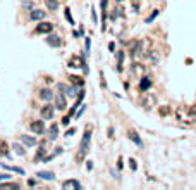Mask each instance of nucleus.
Returning a JSON list of instances; mask_svg holds the SVG:
<instances>
[{
	"label": "nucleus",
	"mask_w": 196,
	"mask_h": 190,
	"mask_svg": "<svg viewBox=\"0 0 196 190\" xmlns=\"http://www.w3.org/2000/svg\"><path fill=\"white\" fill-rule=\"evenodd\" d=\"M45 150H47V149H40L38 152H36V157H35V161H40V159H43V156H45Z\"/></svg>",
	"instance_id": "obj_31"
},
{
	"label": "nucleus",
	"mask_w": 196,
	"mask_h": 190,
	"mask_svg": "<svg viewBox=\"0 0 196 190\" xmlns=\"http://www.w3.org/2000/svg\"><path fill=\"white\" fill-rule=\"evenodd\" d=\"M59 137V124H52L48 130V140H55Z\"/></svg>",
	"instance_id": "obj_19"
},
{
	"label": "nucleus",
	"mask_w": 196,
	"mask_h": 190,
	"mask_svg": "<svg viewBox=\"0 0 196 190\" xmlns=\"http://www.w3.org/2000/svg\"><path fill=\"white\" fill-rule=\"evenodd\" d=\"M152 85H153L152 78H150V76H143L140 81V90L141 92H148V90L152 88Z\"/></svg>",
	"instance_id": "obj_14"
},
{
	"label": "nucleus",
	"mask_w": 196,
	"mask_h": 190,
	"mask_svg": "<svg viewBox=\"0 0 196 190\" xmlns=\"http://www.w3.org/2000/svg\"><path fill=\"white\" fill-rule=\"evenodd\" d=\"M69 80H71V83L76 85V87H83L84 85V80L81 78V76H71Z\"/></svg>",
	"instance_id": "obj_24"
},
{
	"label": "nucleus",
	"mask_w": 196,
	"mask_h": 190,
	"mask_svg": "<svg viewBox=\"0 0 196 190\" xmlns=\"http://www.w3.org/2000/svg\"><path fill=\"white\" fill-rule=\"evenodd\" d=\"M53 107H55V106H52V104H47V106L41 107V111H40L41 119H43V121L53 119V116H55V109H53Z\"/></svg>",
	"instance_id": "obj_6"
},
{
	"label": "nucleus",
	"mask_w": 196,
	"mask_h": 190,
	"mask_svg": "<svg viewBox=\"0 0 196 190\" xmlns=\"http://www.w3.org/2000/svg\"><path fill=\"white\" fill-rule=\"evenodd\" d=\"M148 54H150V40L144 38V40H141V42H136L131 55H133V59L136 61V59H140V57H146Z\"/></svg>",
	"instance_id": "obj_2"
},
{
	"label": "nucleus",
	"mask_w": 196,
	"mask_h": 190,
	"mask_svg": "<svg viewBox=\"0 0 196 190\" xmlns=\"http://www.w3.org/2000/svg\"><path fill=\"white\" fill-rule=\"evenodd\" d=\"M62 188L64 190H81L83 185H81L78 180H65L64 183H62Z\"/></svg>",
	"instance_id": "obj_11"
},
{
	"label": "nucleus",
	"mask_w": 196,
	"mask_h": 190,
	"mask_svg": "<svg viewBox=\"0 0 196 190\" xmlns=\"http://www.w3.org/2000/svg\"><path fill=\"white\" fill-rule=\"evenodd\" d=\"M117 2H124V0H117Z\"/></svg>",
	"instance_id": "obj_44"
},
{
	"label": "nucleus",
	"mask_w": 196,
	"mask_h": 190,
	"mask_svg": "<svg viewBox=\"0 0 196 190\" xmlns=\"http://www.w3.org/2000/svg\"><path fill=\"white\" fill-rule=\"evenodd\" d=\"M67 66L72 67V69H79V67H83L84 73H88V66H86V62H84V57H81V55H74V57H71L69 62H67Z\"/></svg>",
	"instance_id": "obj_4"
},
{
	"label": "nucleus",
	"mask_w": 196,
	"mask_h": 190,
	"mask_svg": "<svg viewBox=\"0 0 196 190\" xmlns=\"http://www.w3.org/2000/svg\"><path fill=\"white\" fill-rule=\"evenodd\" d=\"M84 47H86V54H90V49H91V38L90 36L84 38Z\"/></svg>",
	"instance_id": "obj_29"
},
{
	"label": "nucleus",
	"mask_w": 196,
	"mask_h": 190,
	"mask_svg": "<svg viewBox=\"0 0 196 190\" xmlns=\"http://www.w3.org/2000/svg\"><path fill=\"white\" fill-rule=\"evenodd\" d=\"M64 16H65V19L69 21V24H74V18H72V14H71V9H69V7H65Z\"/></svg>",
	"instance_id": "obj_28"
},
{
	"label": "nucleus",
	"mask_w": 196,
	"mask_h": 190,
	"mask_svg": "<svg viewBox=\"0 0 196 190\" xmlns=\"http://www.w3.org/2000/svg\"><path fill=\"white\" fill-rule=\"evenodd\" d=\"M122 166H124V161H122V157H119V164H117V168H119V169H121V168H122Z\"/></svg>",
	"instance_id": "obj_42"
},
{
	"label": "nucleus",
	"mask_w": 196,
	"mask_h": 190,
	"mask_svg": "<svg viewBox=\"0 0 196 190\" xmlns=\"http://www.w3.org/2000/svg\"><path fill=\"white\" fill-rule=\"evenodd\" d=\"M69 123H71V116H64V119H62V124H64V126H67Z\"/></svg>",
	"instance_id": "obj_37"
},
{
	"label": "nucleus",
	"mask_w": 196,
	"mask_h": 190,
	"mask_svg": "<svg viewBox=\"0 0 196 190\" xmlns=\"http://www.w3.org/2000/svg\"><path fill=\"white\" fill-rule=\"evenodd\" d=\"M90 142H91V124L86 126L84 135H83V140H81V144H79V150H78V154H76V161H78V163H81V161L86 157L88 150H90Z\"/></svg>",
	"instance_id": "obj_1"
},
{
	"label": "nucleus",
	"mask_w": 196,
	"mask_h": 190,
	"mask_svg": "<svg viewBox=\"0 0 196 190\" xmlns=\"http://www.w3.org/2000/svg\"><path fill=\"white\" fill-rule=\"evenodd\" d=\"M38 95H40V99H41V100H45V102H50L53 97H55L53 90H50V88H41Z\"/></svg>",
	"instance_id": "obj_13"
},
{
	"label": "nucleus",
	"mask_w": 196,
	"mask_h": 190,
	"mask_svg": "<svg viewBox=\"0 0 196 190\" xmlns=\"http://www.w3.org/2000/svg\"><path fill=\"white\" fill-rule=\"evenodd\" d=\"M2 187H4V188H14V190L19 188L17 183H2Z\"/></svg>",
	"instance_id": "obj_30"
},
{
	"label": "nucleus",
	"mask_w": 196,
	"mask_h": 190,
	"mask_svg": "<svg viewBox=\"0 0 196 190\" xmlns=\"http://www.w3.org/2000/svg\"><path fill=\"white\" fill-rule=\"evenodd\" d=\"M65 99H67V95H65V93H62V92L55 93L53 100H55V107L59 111H64L65 109Z\"/></svg>",
	"instance_id": "obj_10"
},
{
	"label": "nucleus",
	"mask_w": 196,
	"mask_h": 190,
	"mask_svg": "<svg viewBox=\"0 0 196 190\" xmlns=\"http://www.w3.org/2000/svg\"><path fill=\"white\" fill-rule=\"evenodd\" d=\"M74 133H76V128H69L67 131H65V137H72Z\"/></svg>",
	"instance_id": "obj_36"
},
{
	"label": "nucleus",
	"mask_w": 196,
	"mask_h": 190,
	"mask_svg": "<svg viewBox=\"0 0 196 190\" xmlns=\"http://www.w3.org/2000/svg\"><path fill=\"white\" fill-rule=\"evenodd\" d=\"M141 106L144 109H152V107L157 106V97L153 95V93H146L143 92V97H141Z\"/></svg>",
	"instance_id": "obj_5"
},
{
	"label": "nucleus",
	"mask_w": 196,
	"mask_h": 190,
	"mask_svg": "<svg viewBox=\"0 0 196 190\" xmlns=\"http://www.w3.org/2000/svg\"><path fill=\"white\" fill-rule=\"evenodd\" d=\"M100 80H102V87H103V88H107V83H105V76H103V73H100Z\"/></svg>",
	"instance_id": "obj_39"
},
{
	"label": "nucleus",
	"mask_w": 196,
	"mask_h": 190,
	"mask_svg": "<svg viewBox=\"0 0 196 190\" xmlns=\"http://www.w3.org/2000/svg\"><path fill=\"white\" fill-rule=\"evenodd\" d=\"M86 169L88 171H91L93 169V161H86Z\"/></svg>",
	"instance_id": "obj_38"
},
{
	"label": "nucleus",
	"mask_w": 196,
	"mask_h": 190,
	"mask_svg": "<svg viewBox=\"0 0 196 190\" xmlns=\"http://www.w3.org/2000/svg\"><path fill=\"white\" fill-rule=\"evenodd\" d=\"M175 116H177V121H181V123H194V118H193L191 107H186V106L177 107V111H175Z\"/></svg>",
	"instance_id": "obj_3"
},
{
	"label": "nucleus",
	"mask_w": 196,
	"mask_h": 190,
	"mask_svg": "<svg viewBox=\"0 0 196 190\" xmlns=\"http://www.w3.org/2000/svg\"><path fill=\"white\" fill-rule=\"evenodd\" d=\"M36 176L41 178V180L50 181V180H55V173H53V171H38V173H36Z\"/></svg>",
	"instance_id": "obj_18"
},
{
	"label": "nucleus",
	"mask_w": 196,
	"mask_h": 190,
	"mask_svg": "<svg viewBox=\"0 0 196 190\" xmlns=\"http://www.w3.org/2000/svg\"><path fill=\"white\" fill-rule=\"evenodd\" d=\"M191 112H193V118H194V121H196V104L191 107Z\"/></svg>",
	"instance_id": "obj_41"
},
{
	"label": "nucleus",
	"mask_w": 196,
	"mask_h": 190,
	"mask_svg": "<svg viewBox=\"0 0 196 190\" xmlns=\"http://www.w3.org/2000/svg\"><path fill=\"white\" fill-rule=\"evenodd\" d=\"M10 178H12V175H10V173H0V181L10 180Z\"/></svg>",
	"instance_id": "obj_33"
},
{
	"label": "nucleus",
	"mask_w": 196,
	"mask_h": 190,
	"mask_svg": "<svg viewBox=\"0 0 196 190\" xmlns=\"http://www.w3.org/2000/svg\"><path fill=\"white\" fill-rule=\"evenodd\" d=\"M45 18V10H41V9H31V12H29V19L31 21H41V19Z\"/></svg>",
	"instance_id": "obj_16"
},
{
	"label": "nucleus",
	"mask_w": 196,
	"mask_h": 190,
	"mask_svg": "<svg viewBox=\"0 0 196 190\" xmlns=\"http://www.w3.org/2000/svg\"><path fill=\"white\" fill-rule=\"evenodd\" d=\"M122 62H124V52L119 50V52H117V69L119 71L122 69Z\"/></svg>",
	"instance_id": "obj_27"
},
{
	"label": "nucleus",
	"mask_w": 196,
	"mask_h": 190,
	"mask_svg": "<svg viewBox=\"0 0 196 190\" xmlns=\"http://www.w3.org/2000/svg\"><path fill=\"white\" fill-rule=\"evenodd\" d=\"M127 137L134 142L138 147H143V140H141V137L138 135V131H134V130H129V131H127Z\"/></svg>",
	"instance_id": "obj_17"
},
{
	"label": "nucleus",
	"mask_w": 196,
	"mask_h": 190,
	"mask_svg": "<svg viewBox=\"0 0 196 190\" xmlns=\"http://www.w3.org/2000/svg\"><path fill=\"white\" fill-rule=\"evenodd\" d=\"M21 144L24 147H35L38 142H36L35 137H31V135H21Z\"/></svg>",
	"instance_id": "obj_15"
},
{
	"label": "nucleus",
	"mask_w": 196,
	"mask_h": 190,
	"mask_svg": "<svg viewBox=\"0 0 196 190\" xmlns=\"http://www.w3.org/2000/svg\"><path fill=\"white\" fill-rule=\"evenodd\" d=\"M129 166H131V169H133V171H136V169H138V164H136L134 159H129Z\"/></svg>",
	"instance_id": "obj_34"
},
{
	"label": "nucleus",
	"mask_w": 196,
	"mask_h": 190,
	"mask_svg": "<svg viewBox=\"0 0 196 190\" xmlns=\"http://www.w3.org/2000/svg\"><path fill=\"white\" fill-rule=\"evenodd\" d=\"M53 31V22H48V21H40V24L36 26L35 33L38 35H48Z\"/></svg>",
	"instance_id": "obj_7"
},
{
	"label": "nucleus",
	"mask_w": 196,
	"mask_h": 190,
	"mask_svg": "<svg viewBox=\"0 0 196 190\" xmlns=\"http://www.w3.org/2000/svg\"><path fill=\"white\" fill-rule=\"evenodd\" d=\"M131 75L141 80V78L144 76V66H143V64H140V62H134L133 67H131Z\"/></svg>",
	"instance_id": "obj_12"
},
{
	"label": "nucleus",
	"mask_w": 196,
	"mask_h": 190,
	"mask_svg": "<svg viewBox=\"0 0 196 190\" xmlns=\"http://www.w3.org/2000/svg\"><path fill=\"white\" fill-rule=\"evenodd\" d=\"M29 130H31V133H35V135H43V133H45V123H43V121H40V119L31 121V123H29Z\"/></svg>",
	"instance_id": "obj_8"
},
{
	"label": "nucleus",
	"mask_w": 196,
	"mask_h": 190,
	"mask_svg": "<svg viewBox=\"0 0 196 190\" xmlns=\"http://www.w3.org/2000/svg\"><path fill=\"white\" fill-rule=\"evenodd\" d=\"M47 9L48 10H57L59 9V0H47Z\"/></svg>",
	"instance_id": "obj_25"
},
{
	"label": "nucleus",
	"mask_w": 196,
	"mask_h": 190,
	"mask_svg": "<svg viewBox=\"0 0 196 190\" xmlns=\"http://www.w3.org/2000/svg\"><path fill=\"white\" fill-rule=\"evenodd\" d=\"M91 19H93V21H95V24H96V22H98V16H96V10H95V7H93V9H91Z\"/></svg>",
	"instance_id": "obj_35"
},
{
	"label": "nucleus",
	"mask_w": 196,
	"mask_h": 190,
	"mask_svg": "<svg viewBox=\"0 0 196 190\" xmlns=\"http://www.w3.org/2000/svg\"><path fill=\"white\" fill-rule=\"evenodd\" d=\"M78 88L79 87H76V85L67 87V88H65V95H67V97H76V95H78Z\"/></svg>",
	"instance_id": "obj_21"
},
{
	"label": "nucleus",
	"mask_w": 196,
	"mask_h": 190,
	"mask_svg": "<svg viewBox=\"0 0 196 190\" xmlns=\"http://www.w3.org/2000/svg\"><path fill=\"white\" fill-rule=\"evenodd\" d=\"M84 109H86V106H83V104H81V109H79V111H76V114H74V118H76V119H79V118H81V114L84 112Z\"/></svg>",
	"instance_id": "obj_32"
},
{
	"label": "nucleus",
	"mask_w": 196,
	"mask_h": 190,
	"mask_svg": "<svg viewBox=\"0 0 196 190\" xmlns=\"http://www.w3.org/2000/svg\"><path fill=\"white\" fill-rule=\"evenodd\" d=\"M0 156H5V157H9V145H7V142L0 140Z\"/></svg>",
	"instance_id": "obj_20"
},
{
	"label": "nucleus",
	"mask_w": 196,
	"mask_h": 190,
	"mask_svg": "<svg viewBox=\"0 0 196 190\" xmlns=\"http://www.w3.org/2000/svg\"><path fill=\"white\" fill-rule=\"evenodd\" d=\"M12 149H14V152H16V154L17 156H26V150H24V147L22 145H19V144H12Z\"/></svg>",
	"instance_id": "obj_23"
},
{
	"label": "nucleus",
	"mask_w": 196,
	"mask_h": 190,
	"mask_svg": "<svg viewBox=\"0 0 196 190\" xmlns=\"http://www.w3.org/2000/svg\"><path fill=\"white\" fill-rule=\"evenodd\" d=\"M109 50H110V52L115 50V43H113V42H110V43H109Z\"/></svg>",
	"instance_id": "obj_40"
},
{
	"label": "nucleus",
	"mask_w": 196,
	"mask_h": 190,
	"mask_svg": "<svg viewBox=\"0 0 196 190\" xmlns=\"http://www.w3.org/2000/svg\"><path fill=\"white\" fill-rule=\"evenodd\" d=\"M2 168L7 169V171H12V173H19V175H24V169L17 168V166H9V164H2Z\"/></svg>",
	"instance_id": "obj_22"
},
{
	"label": "nucleus",
	"mask_w": 196,
	"mask_h": 190,
	"mask_svg": "<svg viewBox=\"0 0 196 190\" xmlns=\"http://www.w3.org/2000/svg\"><path fill=\"white\" fill-rule=\"evenodd\" d=\"M158 14H160V10H158V9H155V10H153V12H152V14H150V16H148V18L144 19V22H146V24H150V22H153V21H155V19L158 18Z\"/></svg>",
	"instance_id": "obj_26"
},
{
	"label": "nucleus",
	"mask_w": 196,
	"mask_h": 190,
	"mask_svg": "<svg viewBox=\"0 0 196 190\" xmlns=\"http://www.w3.org/2000/svg\"><path fill=\"white\" fill-rule=\"evenodd\" d=\"M47 43L50 45V47H53V49H59V47H62L64 40H62L59 35H52V33H48V36H47Z\"/></svg>",
	"instance_id": "obj_9"
},
{
	"label": "nucleus",
	"mask_w": 196,
	"mask_h": 190,
	"mask_svg": "<svg viewBox=\"0 0 196 190\" xmlns=\"http://www.w3.org/2000/svg\"><path fill=\"white\" fill-rule=\"evenodd\" d=\"M28 185H29V187H35L36 181H35V180H29V181H28Z\"/></svg>",
	"instance_id": "obj_43"
}]
</instances>
